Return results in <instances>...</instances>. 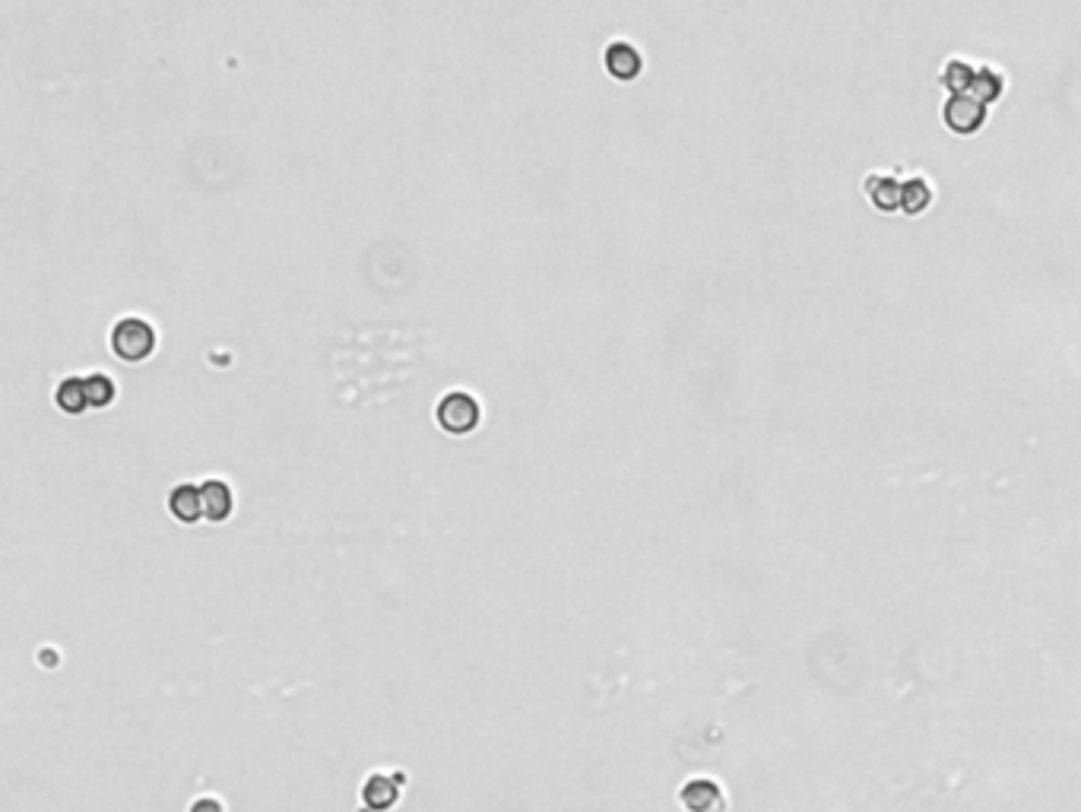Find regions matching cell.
Listing matches in <instances>:
<instances>
[{
	"label": "cell",
	"instance_id": "1",
	"mask_svg": "<svg viewBox=\"0 0 1081 812\" xmlns=\"http://www.w3.org/2000/svg\"><path fill=\"white\" fill-rule=\"evenodd\" d=\"M111 349L124 362H143L156 349V330L143 318H124L111 330Z\"/></svg>",
	"mask_w": 1081,
	"mask_h": 812
},
{
	"label": "cell",
	"instance_id": "2",
	"mask_svg": "<svg viewBox=\"0 0 1081 812\" xmlns=\"http://www.w3.org/2000/svg\"><path fill=\"white\" fill-rule=\"evenodd\" d=\"M479 419H482V410H479L476 397H470L467 391H451L438 403V422H441V429L451 435L473 432L479 426Z\"/></svg>",
	"mask_w": 1081,
	"mask_h": 812
},
{
	"label": "cell",
	"instance_id": "3",
	"mask_svg": "<svg viewBox=\"0 0 1081 812\" xmlns=\"http://www.w3.org/2000/svg\"><path fill=\"white\" fill-rule=\"evenodd\" d=\"M679 803L688 812H726V793L717 781L695 778L688 781L679 793Z\"/></svg>",
	"mask_w": 1081,
	"mask_h": 812
},
{
	"label": "cell",
	"instance_id": "4",
	"mask_svg": "<svg viewBox=\"0 0 1081 812\" xmlns=\"http://www.w3.org/2000/svg\"><path fill=\"white\" fill-rule=\"evenodd\" d=\"M200 505H203V518L207 521H213V524L229 521L232 505H235L229 483H222V479H207V483L200 486Z\"/></svg>",
	"mask_w": 1081,
	"mask_h": 812
},
{
	"label": "cell",
	"instance_id": "5",
	"mask_svg": "<svg viewBox=\"0 0 1081 812\" xmlns=\"http://www.w3.org/2000/svg\"><path fill=\"white\" fill-rule=\"evenodd\" d=\"M606 70L615 80H635L641 73V54L628 42H612L606 48Z\"/></svg>",
	"mask_w": 1081,
	"mask_h": 812
},
{
	"label": "cell",
	"instance_id": "6",
	"mask_svg": "<svg viewBox=\"0 0 1081 812\" xmlns=\"http://www.w3.org/2000/svg\"><path fill=\"white\" fill-rule=\"evenodd\" d=\"M169 511L181 524H197L203 518V505H200V489L191 483H181L172 489L169 495Z\"/></svg>",
	"mask_w": 1081,
	"mask_h": 812
},
{
	"label": "cell",
	"instance_id": "7",
	"mask_svg": "<svg viewBox=\"0 0 1081 812\" xmlns=\"http://www.w3.org/2000/svg\"><path fill=\"white\" fill-rule=\"evenodd\" d=\"M54 400H58V406L64 413H83L89 410V400H86V381L83 378H64L58 394H54Z\"/></svg>",
	"mask_w": 1081,
	"mask_h": 812
},
{
	"label": "cell",
	"instance_id": "8",
	"mask_svg": "<svg viewBox=\"0 0 1081 812\" xmlns=\"http://www.w3.org/2000/svg\"><path fill=\"white\" fill-rule=\"evenodd\" d=\"M83 381H86V400H89L92 410L111 406V400H115V381H111L108 375H89Z\"/></svg>",
	"mask_w": 1081,
	"mask_h": 812
}]
</instances>
